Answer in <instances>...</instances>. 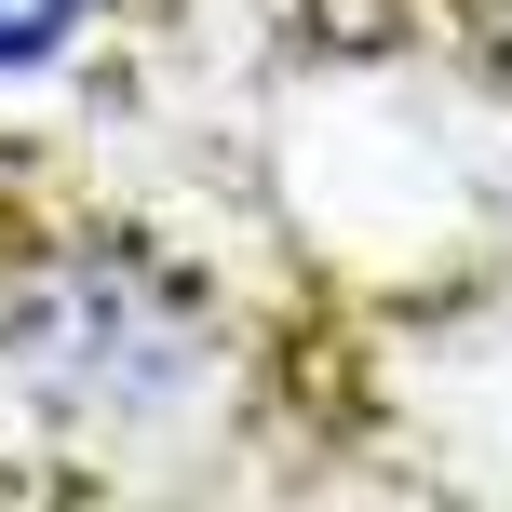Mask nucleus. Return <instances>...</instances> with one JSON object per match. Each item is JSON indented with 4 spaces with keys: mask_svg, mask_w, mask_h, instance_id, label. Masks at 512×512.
<instances>
[{
    "mask_svg": "<svg viewBox=\"0 0 512 512\" xmlns=\"http://www.w3.org/2000/svg\"><path fill=\"white\" fill-rule=\"evenodd\" d=\"M95 27V0H0V81H27V68H54V54Z\"/></svg>",
    "mask_w": 512,
    "mask_h": 512,
    "instance_id": "2",
    "label": "nucleus"
},
{
    "mask_svg": "<svg viewBox=\"0 0 512 512\" xmlns=\"http://www.w3.org/2000/svg\"><path fill=\"white\" fill-rule=\"evenodd\" d=\"M27 364H41L54 391H108V405H162V391L203 364V324H189V297L149 270V256H108V270L54 283L41 324H27Z\"/></svg>",
    "mask_w": 512,
    "mask_h": 512,
    "instance_id": "1",
    "label": "nucleus"
}]
</instances>
